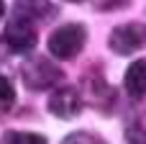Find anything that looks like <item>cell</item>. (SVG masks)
I'll return each mask as SVG.
<instances>
[{
	"mask_svg": "<svg viewBox=\"0 0 146 144\" xmlns=\"http://www.w3.org/2000/svg\"><path fill=\"white\" fill-rule=\"evenodd\" d=\"M85 26L82 23H67L62 28H56L49 36V52L56 59H74L82 46H85Z\"/></svg>",
	"mask_w": 146,
	"mask_h": 144,
	"instance_id": "obj_1",
	"label": "cell"
},
{
	"mask_svg": "<svg viewBox=\"0 0 146 144\" xmlns=\"http://www.w3.org/2000/svg\"><path fill=\"white\" fill-rule=\"evenodd\" d=\"M21 77H23L26 88H31V90H49L51 85H56L62 80V70L46 57H31L21 67Z\"/></svg>",
	"mask_w": 146,
	"mask_h": 144,
	"instance_id": "obj_2",
	"label": "cell"
},
{
	"mask_svg": "<svg viewBox=\"0 0 146 144\" xmlns=\"http://www.w3.org/2000/svg\"><path fill=\"white\" fill-rule=\"evenodd\" d=\"M144 39H146L144 26H139V23H123V26L113 28L108 44H110V49H113L115 54L126 57V54H133L136 49H141Z\"/></svg>",
	"mask_w": 146,
	"mask_h": 144,
	"instance_id": "obj_3",
	"label": "cell"
},
{
	"mask_svg": "<svg viewBox=\"0 0 146 144\" xmlns=\"http://www.w3.org/2000/svg\"><path fill=\"white\" fill-rule=\"evenodd\" d=\"M36 28L31 21L21 18V15H13L8 21V28H5V41L13 52H31L36 46Z\"/></svg>",
	"mask_w": 146,
	"mask_h": 144,
	"instance_id": "obj_4",
	"label": "cell"
},
{
	"mask_svg": "<svg viewBox=\"0 0 146 144\" xmlns=\"http://www.w3.org/2000/svg\"><path fill=\"white\" fill-rule=\"evenodd\" d=\"M49 111L59 119H74L82 111V95L77 88H56L49 95Z\"/></svg>",
	"mask_w": 146,
	"mask_h": 144,
	"instance_id": "obj_5",
	"label": "cell"
},
{
	"mask_svg": "<svg viewBox=\"0 0 146 144\" xmlns=\"http://www.w3.org/2000/svg\"><path fill=\"white\" fill-rule=\"evenodd\" d=\"M15 15L26 18V21H49L56 15V8L51 5V0H15Z\"/></svg>",
	"mask_w": 146,
	"mask_h": 144,
	"instance_id": "obj_6",
	"label": "cell"
},
{
	"mask_svg": "<svg viewBox=\"0 0 146 144\" xmlns=\"http://www.w3.org/2000/svg\"><path fill=\"white\" fill-rule=\"evenodd\" d=\"M123 85H126V90H128L133 98H144L146 95V59H136V62L126 70Z\"/></svg>",
	"mask_w": 146,
	"mask_h": 144,
	"instance_id": "obj_7",
	"label": "cell"
},
{
	"mask_svg": "<svg viewBox=\"0 0 146 144\" xmlns=\"http://www.w3.org/2000/svg\"><path fill=\"white\" fill-rule=\"evenodd\" d=\"M85 85L92 90L90 93V100H92V106H98V108H105V103H113L115 100V93L103 82V77H98V75H92V77H85Z\"/></svg>",
	"mask_w": 146,
	"mask_h": 144,
	"instance_id": "obj_8",
	"label": "cell"
},
{
	"mask_svg": "<svg viewBox=\"0 0 146 144\" xmlns=\"http://www.w3.org/2000/svg\"><path fill=\"white\" fill-rule=\"evenodd\" d=\"M13 103H15V90H13L10 80L0 75V116L8 113V111L13 108Z\"/></svg>",
	"mask_w": 146,
	"mask_h": 144,
	"instance_id": "obj_9",
	"label": "cell"
},
{
	"mask_svg": "<svg viewBox=\"0 0 146 144\" xmlns=\"http://www.w3.org/2000/svg\"><path fill=\"white\" fill-rule=\"evenodd\" d=\"M5 144H46L41 134H31V131H10L5 137Z\"/></svg>",
	"mask_w": 146,
	"mask_h": 144,
	"instance_id": "obj_10",
	"label": "cell"
},
{
	"mask_svg": "<svg viewBox=\"0 0 146 144\" xmlns=\"http://www.w3.org/2000/svg\"><path fill=\"white\" fill-rule=\"evenodd\" d=\"M62 144H105L98 134H87V131H74V134H69L67 139Z\"/></svg>",
	"mask_w": 146,
	"mask_h": 144,
	"instance_id": "obj_11",
	"label": "cell"
},
{
	"mask_svg": "<svg viewBox=\"0 0 146 144\" xmlns=\"http://www.w3.org/2000/svg\"><path fill=\"white\" fill-rule=\"evenodd\" d=\"M126 139L131 144H146V129H141V126H128Z\"/></svg>",
	"mask_w": 146,
	"mask_h": 144,
	"instance_id": "obj_12",
	"label": "cell"
},
{
	"mask_svg": "<svg viewBox=\"0 0 146 144\" xmlns=\"http://www.w3.org/2000/svg\"><path fill=\"white\" fill-rule=\"evenodd\" d=\"M5 15V0H0V18Z\"/></svg>",
	"mask_w": 146,
	"mask_h": 144,
	"instance_id": "obj_13",
	"label": "cell"
},
{
	"mask_svg": "<svg viewBox=\"0 0 146 144\" xmlns=\"http://www.w3.org/2000/svg\"><path fill=\"white\" fill-rule=\"evenodd\" d=\"M69 3H82V0H69Z\"/></svg>",
	"mask_w": 146,
	"mask_h": 144,
	"instance_id": "obj_14",
	"label": "cell"
}]
</instances>
